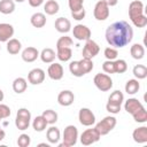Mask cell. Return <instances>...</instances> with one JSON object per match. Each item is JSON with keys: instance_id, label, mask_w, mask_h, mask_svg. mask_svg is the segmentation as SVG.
I'll list each match as a JSON object with an SVG mask.
<instances>
[{"instance_id": "cell-1", "label": "cell", "mask_w": 147, "mask_h": 147, "mask_svg": "<svg viewBox=\"0 0 147 147\" xmlns=\"http://www.w3.org/2000/svg\"><path fill=\"white\" fill-rule=\"evenodd\" d=\"M105 37L111 47L123 48L132 41L133 30L126 21H117L107 28Z\"/></svg>"}, {"instance_id": "cell-2", "label": "cell", "mask_w": 147, "mask_h": 147, "mask_svg": "<svg viewBox=\"0 0 147 147\" xmlns=\"http://www.w3.org/2000/svg\"><path fill=\"white\" fill-rule=\"evenodd\" d=\"M78 140V130L75 125H68L65 126L62 136V144H60V147H71L77 144Z\"/></svg>"}, {"instance_id": "cell-3", "label": "cell", "mask_w": 147, "mask_h": 147, "mask_svg": "<svg viewBox=\"0 0 147 147\" xmlns=\"http://www.w3.org/2000/svg\"><path fill=\"white\" fill-rule=\"evenodd\" d=\"M30 122H31V113L26 108H20L17 110L15 118L16 127L21 131H24L30 126Z\"/></svg>"}, {"instance_id": "cell-4", "label": "cell", "mask_w": 147, "mask_h": 147, "mask_svg": "<svg viewBox=\"0 0 147 147\" xmlns=\"http://www.w3.org/2000/svg\"><path fill=\"white\" fill-rule=\"evenodd\" d=\"M116 123H117V121L114 116H106L99 123L95 124L94 129L99 132L100 136H106L116 126Z\"/></svg>"}, {"instance_id": "cell-5", "label": "cell", "mask_w": 147, "mask_h": 147, "mask_svg": "<svg viewBox=\"0 0 147 147\" xmlns=\"http://www.w3.org/2000/svg\"><path fill=\"white\" fill-rule=\"evenodd\" d=\"M93 83L101 92H107L113 87V79L107 74H96L93 78Z\"/></svg>"}, {"instance_id": "cell-6", "label": "cell", "mask_w": 147, "mask_h": 147, "mask_svg": "<svg viewBox=\"0 0 147 147\" xmlns=\"http://www.w3.org/2000/svg\"><path fill=\"white\" fill-rule=\"evenodd\" d=\"M93 15L96 21H106L109 17V6L103 0L98 1L94 6Z\"/></svg>"}, {"instance_id": "cell-7", "label": "cell", "mask_w": 147, "mask_h": 147, "mask_svg": "<svg viewBox=\"0 0 147 147\" xmlns=\"http://www.w3.org/2000/svg\"><path fill=\"white\" fill-rule=\"evenodd\" d=\"M99 52H100L99 45H98L94 40L88 39V40H86V42H85V45H84V47H83L82 55H83L84 59H90V60H92L93 57H95V56L99 54Z\"/></svg>"}, {"instance_id": "cell-8", "label": "cell", "mask_w": 147, "mask_h": 147, "mask_svg": "<svg viewBox=\"0 0 147 147\" xmlns=\"http://www.w3.org/2000/svg\"><path fill=\"white\" fill-rule=\"evenodd\" d=\"M100 134L99 132L93 127V129H87L85 131H83V133L80 134V142L84 146H90L96 141L100 140Z\"/></svg>"}, {"instance_id": "cell-9", "label": "cell", "mask_w": 147, "mask_h": 147, "mask_svg": "<svg viewBox=\"0 0 147 147\" xmlns=\"http://www.w3.org/2000/svg\"><path fill=\"white\" fill-rule=\"evenodd\" d=\"M78 119H79V123L84 126H91V125L95 124V115L88 108H82L79 110Z\"/></svg>"}, {"instance_id": "cell-10", "label": "cell", "mask_w": 147, "mask_h": 147, "mask_svg": "<svg viewBox=\"0 0 147 147\" xmlns=\"http://www.w3.org/2000/svg\"><path fill=\"white\" fill-rule=\"evenodd\" d=\"M72 34H74V38H76L77 40H88L91 39V36H92V32L91 30L84 25V24H77L74 26L72 29Z\"/></svg>"}, {"instance_id": "cell-11", "label": "cell", "mask_w": 147, "mask_h": 147, "mask_svg": "<svg viewBox=\"0 0 147 147\" xmlns=\"http://www.w3.org/2000/svg\"><path fill=\"white\" fill-rule=\"evenodd\" d=\"M28 80L32 85H39L45 80V71L40 68H34L29 71Z\"/></svg>"}, {"instance_id": "cell-12", "label": "cell", "mask_w": 147, "mask_h": 147, "mask_svg": "<svg viewBox=\"0 0 147 147\" xmlns=\"http://www.w3.org/2000/svg\"><path fill=\"white\" fill-rule=\"evenodd\" d=\"M47 75L51 79L53 80H60L62 79L63 75H64V71H63V67L60 64V63H56V62H52L51 65L48 67L47 69Z\"/></svg>"}, {"instance_id": "cell-13", "label": "cell", "mask_w": 147, "mask_h": 147, "mask_svg": "<svg viewBox=\"0 0 147 147\" xmlns=\"http://www.w3.org/2000/svg\"><path fill=\"white\" fill-rule=\"evenodd\" d=\"M74 101H75V94L69 90L61 91L57 95V102H59V105H61L63 107L71 106L74 103Z\"/></svg>"}, {"instance_id": "cell-14", "label": "cell", "mask_w": 147, "mask_h": 147, "mask_svg": "<svg viewBox=\"0 0 147 147\" xmlns=\"http://www.w3.org/2000/svg\"><path fill=\"white\" fill-rule=\"evenodd\" d=\"M22 60L26 63H31V62H34L38 57H39V51L36 48V47H26L22 51Z\"/></svg>"}, {"instance_id": "cell-15", "label": "cell", "mask_w": 147, "mask_h": 147, "mask_svg": "<svg viewBox=\"0 0 147 147\" xmlns=\"http://www.w3.org/2000/svg\"><path fill=\"white\" fill-rule=\"evenodd\" d=\"M14 36V26L9 23H0V42H7Z\"/></svg>"}, {"instance_id": "cell-16", "label": "cell", "mask_w": 147, "mask_h": 147, "mask_svg": "<svg viewBox=\"0 0 147 147\" xmlns=\"http://www.w3.org/2000/svg\"><path fill=\"white\" fill-rule=\"evenodd\" d=\"M144 14V3L139 0H134L129 5V17L130 20H133L137 16H140Z\"/></svg>"}, {"instance_id": "cell-17", "label": "cell", "mask_w": 147, "mask_h": 147, "mask_svg": "<svg viewBox=\"0 0 147 147\" xmlns=\"http://www.w3.org/2000/svg\"><path fill=\"white\" fill-rule=\"evenodd\" d=\"M54 26L57 32L60 33H67L71 30V22L65 17H59L55 20Z\"/></svg>"}, {"instance_id": "cell-18", "label": "cell", "mask_w": 147, "mask_h": 147, "mask_svg": "<svg viewBox=\"0 0 147 147\" xmlns=\"http://www.w3.org/2000/svg\"><path fill=\"white\" fill-rule=\"evenodd\" d=\"M142 107H144L142 103L138 99H136V98H130V99H127L124 102V109H125V111L129 113V114H131V115H133L137 110H139Z\"/></svg>"}, {"instance_id": "cell-19", "label": "cell", "mask_w": 147, "mask_h": 147, "mask_svg": "<svg viewBox=\"0 0 147 147\" xmlns=\"http://www.w3.org/2000/svg\"><path fill=\"white\" fill-rule=\"evenodd\" d=\"M132 138L138 144H146L147 142V126H140L133 130Z\"/></svg>"}, {"instance_id": "cell-20", "label": "cell", "mask_w": 147, "mask_h": 147, "mask_svg": "<svg viewBox=\"0 0 147 147\" xmlns=\"http://www.w3.org/2000/svg\"><path fill=\"white\" fill-rule=\"evenodd\" d=\"M46 138H47L49 144H53V145L57 144L61 139V132H60L59 127L53 126V125L51 127H48L46 131Z\"/></svg>"}, {"instance_id": "cell-21", "label": "cell", "mask_w": 147, "mask_h": 147, "mask_svg": "<svg viewBox=\"0 0 147 147\" xmlns=\"http://www.w3.org/2000/svg\"><path fill=\"white\" fill-rule=\"evenodd\" d=\"M30 23L32 26H34L37 29L44 28L46 24V15L44 13H34L30 17Z\"/></svg>"}, {"instance_id": "cell-22", "label": "cell", "mask_w": 147, "mask_h": 147, "mask_svg": "<svg viewBox=\"0 0 147 147\" xmlns=\"http://www.w3.org/2000/svg\"><path fill=\"white\" fill-rule=\"evenodd\" d=\"M22 48V44L18 39L16 38H10L8 41H7V52L11 55H16L20 53Z\"/></svg>"}, {"instance_id": "cell-23", "label": "cell", "mask_w": 147, "mask_h": 147, "mask_svg": "<svg viewBox=\"0 0 147 147\" xmlns=\"http://www.w3.org/2000/svg\"><path fill=\"white\" fill-rule=\"evenodd\" d=\"M39 56H40V59L44 63H52V62H54V60L56 57V53H55L54 49L47 47V48H44L39 53Z\"/></svg>"}, {"instance_id": "cell-24", "label": "cell", "mask_w": 147, "mask_h": 147, "mask_svg": "<svg viewBox=\"0 0 147 147\" xmlns=\"http://www.w3.org/2000/svg\"><path fill=\"white\" fill-rule=\"evenodd\" d=\"M130 54L134 60H141L145 56V47L141 44H133L130 48Z\"/></svg>"}, {"instance_id": "cell-25", "label": "cell", "mask_w": 147, "mask_h": 147, "mask_svg": "<svg viewBox=\"0 0 147 147\" xmlns=\"http://www.w3.org/2000/svg\"><path fill=\"white\" fill-rule=\"evenodd\" d=\"M28 87V83H26V79H24L23 77H17L14 79L13 82V90L15 93L17 94H21L23 92H25Z\"/></svg>"}, {"instance_id": "cell-26", "label": "cell", "mask_w": 147, "mask_h": 147, "mask_svg": "<svg viewBox=\"0 0 147 147\" xmlns=\"http://www.w3.org/2000/svg\"><path fill=\"white\" fill-rule=\"evenodd\" d=\"M15 10V1L14 0H0V13L8 15Z\"/></svg>"}, {"instance_id": "cell-27", "label": "cell", "mask_w": 147, "mask_h": 147, "mask_svg": "<svg viewBox=\"0 0 147 147\" xmlns=\"http://www.w3.org/2000/svg\"><path fill=\"white\" fill-rule=\"evenodd\" d=\"M60 10V5L55 0H48L44 5V11L47 15H55Z\"/></svg>"}, {"instance_id": "cell-28", "label": "cell", "mask_w": 147, "mask_h": 147, "mask_svg": "<svg viewBox=\"0 0 147 147\" xmlns=\"http://www.w3.org/2000/svg\"><path fill=\"white\" fill-rule=\"evenodd\" d=\"M56 57L61 62H68L72 56L71 47H64V48H57L56 49Z\"/></svg>"}, {"instance_id": "cell-29", "label": "cell", "mask_w": 147, "mask_h": 147, "mask_svg": "<svg viewBox=\"0 0 147 147\" xmlns=\"http://www.w3.org/2000/svg\"><path fill=\"white\" fill-rule=\"evenodd\" d=\"M140 88V84L138 82V79H129L125 84V92L130 95L136 94Z\"/></svg>"}, {"instance_id": "cell-30", "label": "cell", "mask_w": 147, "mask_h": 147, "mask_svg": "<svg viewBox=\"0 0 147 147\" xmlns=\"http://www.w3.org/2000/svg\"><path fill=\"white\" fill-rule=\"evenodd\" d=\"M32 127H33V130L34 131H37V132H42L44 130H46V127H47V122H46V119L40 115V116H37L34 119H33V122H32Z\"/></svg>"}, {"instance_id": "cell-31", "label": "cell", "mask_w": 147, "mask_h": 147, "mask_svg": "<svg viewBox=\"0 0 147 147\" xmlns=\"http://www.w3.org/2000/svg\"><path fill=\"white\" fill-rule=\"evenodd\" d=\"M41 116L46 119L47 124H52V125L55 124L57 122V118H59L57 113L55 110H53V109H46V110H44V113L41 114Z\"/></svg>"}, {"instance_id": "cell-32", "label": "cell", "mask_w": 147, "mask_h": 147, "mask_svg": "<svg viewBox=\"0 0 147 147\" xmlns=\"http://www.w3.org/2000/svg\"><path fill=\"white\" fill-rule=\"evenodd\" d=\"M132 74L137 79H145L147 77V67L144 64H137L133 67Z\"/></svg>"}, {"instance_id": "cell-33", "label": "cell", "mask_w": 147, "mask_h": 147, "mask_svg": "<svg viewBox=\"0 0 147 147\" xmlns=\"http://www.w3.org/2000/svg\"><path fill=\"white\" fill-rule=\"evenodd\" d=\"M69 70L71 72V75H74L75 77H83L85 74L82 70V67L79 64V61H72L69 64Z\"/></svg>"}, {"instance_id": "cell-34", "label": "cell", "mask_w": 147, "mask_h": 147, "mask_svg": "<svg viewBox=\"0 0 147 147\" xmlns=\"http://www.w3.org/2000/svg\"><path fill=\"white\" fill-rule=\"evenodd\" d=\"M123 101H124V95H123V93H122L121 91H118V90L114 91V92L109 95V98H108V102L115 103V105H119V106H122Z\"/></svg>"}, {"instance_id": "cell-35", "label": "cell", "mask_w": 147, "mask_h": 147, "mask_svg": "<svg viewBox=\"0 0 147 147\" xmlns=\"http://www.w3.org/2000/svg\"><path fill=\"white\" fill-rule=\"evenodd\" d=\"M74 45V40L71 37H68V36H63V37H60L56 41V49L57 48H64V47H71Z\"/></svg>"}, {"instance_id": "cell-36", "label": "cell", "mask_w": 147, "mask_h": 147, "mask_svg": "<svg viewBox=\"0 0 147 147\" xmlns=\"http://www.w3.org/2000/svg\"><path fill=\"white\" fill-rule=\"evenodd\" d=\"M114 65H115V74H124L127 70V63L123 59L114 60Z\"/></svg>"}, {"instance_id": "cell-37", "label": "cell", "mask_w": 147, "mask_h": 147, "mask_svg": "<svg viewBox=\"0 0 147 147\" xmlns=\"http://www.w3.org/2000/svg\"><path fill=\"white\" fill-rule=\"evenodd\" d=\"M132 116H133V119L138 123H146L147 122V111L144 107L140 108L139 110H137Z\"/></svg>"}, {"instance_id": "cell-38", "label": "cell", "mask_w": 147, "mask_h": 147, "mask_svg": "<svg viewBox=\"0 0 147 147\" xmlns=\"http://www.w3.org/2000/svg\"><path fill=\"white\" fill-rule=\"evenodd\" d=\"M103 55H105V57H106L107 60L114 61V60H116V59H117V55H118L117 48L109 46V47L105 48V51H103Z\"/></svg>"}, {"instance_id": "cell-39", "label": "cell", "mask_w": 147, "mask_h": 147, "mask_svg": "<svg viewBox=\"0 0 147 147\" xmlns=\"http://www.w3.org/2000/svg\"><path fill=\"white\" fill-rule=\"evenodd\" d=\"M79 64H80V67H82V70L84 71V74L86 75V74H88V72H91L92 70H93V62H92V60H90V59H82V60H79Z\"/></svg>"}, {"instance_id": "cell-40", "label": "cell", "mask_w": 147, "mask_h": 147, "mask_svg": "<svg viewBox=\"0 0 147 147\" xmlns=\"http://www.w3.org/2000/svg\"><path fill=\"white\" fill-rule=\"evenodd\" d=\"M131 22H132V24H133L134 26H137V28H145V26L147 25V16H146L145 14H142V15L137 16V17H134L133 20H131Z\"/></svg>"}, {"instance_id": "cell-41", "label": "cell", "mask_w": 147, "mask_h": 147, "mask_svg": "<svg viewBox=\"0 0 147 147\" xmlns=\"http://www.w3.org/2000/svg\"><path fill=\"white\" fill-rule=\"evenodd\" d=\"M31 144V138L29 134H25V133H22L21 136H18L17 138V145L20 147H28L30 146Z\"/></svg>"}, {"instance_id": "cell-42", "label": "cell", "mask_w": 147, "mask_h": 147, "mask_svg": "<svg viewBox=\"0 0 147 147\" xmlns=\"http://www.w3.org/2000/svg\"><path fill=\"white\" fill-rule=\"evenodd\" d=\"M68 5H69V8L71 11H75V10H79L82 9L84 6V0H68Z\"/></svg>"}, {"instance_id": "cell-43", "label": "cell", "mask_w": 147, "mask_h": 147, "mask_svg": "<svg viewBox=\"0 0 147 147\" xmlns=\"http://www.w3.org/2000/svg\"><path fill=\"white\" fill-rule=\"evenodd\" d=\"M102 70L106 72V74H115V65H114V61H110V60H106L103 63H102Z\"/></svg>"}, {"instance_id": "cell-44", "label": "cell", "mask_w": 147, "mask_h": 147, "mask_svg": "<svg viewBox=\"0 0 147 147\" xmlns=\"http://www.w3.org/2000/svg\"><path fill=\"white\" fill-rule=\"evenodd\" d=\"M10 108L7 106V105H2V103H0V122H1V119H3V118H8L9 116H10Z\"/></svg>"}, {"instance_id": "cell-45", "label": "cell", "mask_w": 147, "mask_h": 147, "mask_svg": "<svg viewBox=\"0 0 147 147\" xmlns=\"http://www.w3.org/2000/svg\"><path fill=\"white\" fill-rule=\"evenodd\" d=\"M86 15V10L84 9V7L79 10H75V11H71V17L76 21H82Z\"/></svg>"}, {"instance_id": "cell-46", "label": "cell", "mask_w": 147, "mask_h": 147, "mask_svg": "<svg viewBox=\"0 0 147 147\" xmlns=\"http://www.w3.org/2000/svg\"><path fill=\"white\" fill-rule=\"evenodd\" d=\"M121 107L122 106H119V105H115V103H110V102H107V105H106V109L110 114H118L121 111Z\"/></svg>"}, {"instance_id": "cell-47", "label": "cell", "mask_w": 147, "mask_h": 147, "mask_svg": "<svg viewBox=\"0 0 147 147\" xmlns=\"http://www.w3.org/2000/svg\"><path fill=\"white\" fill-rule=\"evenodd\" d=\"M28 1H29V5H30L31 7L37 8V7L41 6V5H42V2H44L45 0H28Z\"/></svg>"}, {"instance_id": "cell-48", "label": "cell", "mask_w": 147, "mask_h": 147, "mask_svg": "<svg viewBox=\"0 0 147 147\" xmlns=\"http://www.w3.org/2000/svg\"><path fill=\"white\" fill-rule=\"evenodd\" d=\"M109 7H114V6H116L117 5V2H118V0H103Z\"/></svg>"}, {"instance_id": "cell-49", "label": "cell", "mask_w": 147, "mask_h": 147, "mask_svg": "<svg viewBox=\"0 0 147 147\" xmlns=\"http://www.w3.org/2000/svg\"><path fill=\"white\" fill-rule=\"evenodd\" d=\"M5 137H6V132H5V130H2V129L0 127V141L3 140Z\"/></svg>"}, {"instance_id": "cell-50", "label": "cell", "mask_w": 147, "mask_h": 147, "mask_svg": "<svg viewBox=\"0 0 147 147\" xmlns=\"http://www.w3.org/2000/svg\"><path fill=\"white\" fill-rule=\"evenodd\" d=\"M3 98H5V94H3V92H2V90H0V102L3 100Z\"/></svg>"}, {"instance_id": "cell-51", "label": "cell", "mask_w": 147, "mask_h": 147, "mask_svg": "<svg viewBox=\"0 0 147 147\" xmlns=\"http://www.w3.org/2000/svg\"><path fill=\"white\" fill-rule=\"evenodd\" d=\"M14 1H16V2H23L24 0H14Z\"/></svg>"}, {"instance_id": "cell-52", "label": "cell", "mask_w": 147, "mask_h": 147, "mask_svg": "<svg viewBox=\"0 0 147 147\" xmlns=\"http://www.w3.org/2000/svg\"><path fill=\"white\" fill-rule=\"evenodd\" d=\"M0 51H1V46H0Z\"/></svg>"}]
</instances>
